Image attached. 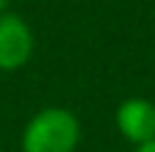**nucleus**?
<instances>
[{
	"label": "nucleus",
	"mask_w": 155,
	"mask_h": 152,
	"mask_svg": "<svg viewBox=\"0 0 155 152\" xmlns=\"http://www.w3.org/2000/svg\"><path fill=\"white\" fill-rule=\"evenodd\" d=\"M82 141V122L71 109L46 106L38 109L25 131H22V152H76Z\"/></svg>",
	"instance_id": "obj_1"
},
{
	"label": "nucleus",
	"mask_w": 155,
	"mask_h": 152,
	"mask_svg": "<svg viewBox=\"0 0 155 152\" xmlns=\"http://www.w3.org/2000/svg\"><path fill=\"white\" fill-rule=\"evenodd\" d=\"M35 52V35L19 14H0V71H22Z\"/></svg>",
	"instance_id": "obj_2"
},
{
	"label": "nucleus",
	"mask_w": 155,
	"mask_h": 152,
	"mask_svg": "<svg viewBox=\"0 0 155 152\" xmlns=\"http://www.w3.org/2000/svg\"><path fill=\"white\" fill-rule=\"evenodd\" d=\"M117 131L125 141L142 147L155 139V103L150 98H125L114 112Z\"/></svg>",
	"instance_id": "obj_3"
},
{
	"label": "nucleus",
	"mask_w": 155,
	"mask_h": 152,
	"mask_svg": "<svg viewBox=\"0 0 155 152\" xmlns=\"http://www.w3.org/2000/svg\"><path fill=\"white\" fill-rule=\"evenodd\" d=\"M136 152H155V139L147 141V144H142V147H136Z\"/></svg>",
	"instance_id": "obj_4"
},
{
	"label": "nucleus",
	"mask_w": 155,
	"mask_h": 152,
	"mask_svg": "<svg viewBox=\"0 0 155 152\" xmlns=\"http://www.w3.org/2000/svg\"><path fill=\"white\" fill-rule=\"evenodd\" d=\"M3 11H5V0H0V14H3Z\"/></svg>",
	"instance_id": "obj_5"
}]
</instances>
